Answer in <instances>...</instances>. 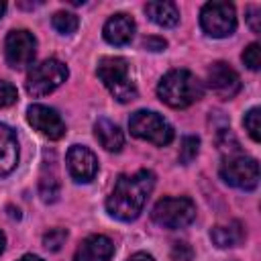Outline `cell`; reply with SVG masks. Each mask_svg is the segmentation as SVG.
<instances>
[{
  "mask_svg": "<svg viewBox=\"0 0 261 261\" xmlns=\"http://www.w3.org/2000/svg\"><path fill=\"white\" fill-rule=\"evenodd\" d=\"M4 245H6V237H4V232L0 230V253L4 251Z\"/></svg>",
  "mask_w": 261,
  "mask_h": 261,
  "instance_id": "4dcf8cb0",
  "label": "cell"
},
{
  "mask_svg": "<svg viewBox=\"0 0 261 261\" xmlns=\"http://www.w3.org/2000/svg\"><path fill=\"white\" fill-rule=\"evenodd\" d=\"M243 124H245V130L249 133V137L255 143H259L261 141V112H259V108H251L245 114Z\"/></svg>",
  "mask_w": 261,
  "mask_h": 261,
  "instance_id": "ffe728a7",
  "label": "cell"
},
{
  "mask_svg": "<svg viewBox=\"0 0 261 261\" xmlns=\"http://www.w3.org/2000/svg\"><path fill=\"white\" fill-rule=\"evenodd\" d=\"M4 12H6V2H0V18H2Z\"/></svg>",
  "mask_w": 261,
  "mask_h": 261,
  "instance_id": "1f68e13d",
  "label": "cell"
},
{
  "mask_svg": "<svg viewBox=\"0 0 261 261\" xmlns=\"http://www.w3.org/2000/svg\"><path fill=\"white\" fill-rule=\"evenodd\" d=\"M220 177L239 190H255L259 184V163L253 157H245L243 153L224 157L220 165Z\"/></svg>",
  "mask_w": 261,
  "mask_h": 261,
  "instance_id": "ba28073f",
  "label": "cell"
},
{
  "mask_svg": "<svg viewBox=\"0 0 261 261\" xmlns=\"http://www.w3.org/2000/svg\"><path fill=\"white\" fill-rule=\"evenodd\" d=\"M145 12L159 27H175L179 22V8L173 2H147Z\"/></svg>",
  "mask_w": 261,
  "mask_h": 261,
  "instance_id": "e0dca14e",
  "label": "cell"
},
{
  "mask_svg": "<svg viewBox=\"0 0 261 261\" xmlns=\"http://www.w3.org/2000/svg\"><path fill=\"white\" fill-rule=\"evenodd\" d=\"M198 149H200V139L198 137H184L181 147H179V161L184 165L190 163L198 155Z\"/></svg>",
  "mask_w": 261,
  "mask_h": 261,
  "instance_id": "7402d4cb",
  "label": "cell"
},
{
  "mask_svg": "<svg viewBox=\"0 0 261 261\" xmlns=\"http://www.w3.org/2000/svg\"><path fill=\"white\" fill-rule=\"evenodd\" d=\"M18 163V141L14 130L0 122V177L8 175Z\"/></svg>",
  "mask_w": 261,
  "mask_h": 261,
  "instance_id": "9a60e30c",
  "label": "cell"
},
{
  "mask_svg": "<svg viewBox=\"0 0 261 261\" xmlns=\"http://www.w3.org/2000/svg\"><path fill=\"white\" fill-rule=\"evenodd\" d=\"M247 22H249V27H251L253 33H259L261 31V27H259V8L257 6H249V10H247Z\"/></svg>",
  "mask_w": 261,
  "mask_h": 261,
  "instance_id": "4316f807",
  "label": "cell"
},
{
  "mask_svg": "<svg viewBox=\"0 0 261 261\" xmlns=\"http://www.w3.org/2000/svg\"><path fill=\"white\" fill-rule=\"evenodd\" d=\"M16 98H18L16 88H14L10 82L0 80V108H6V106H10V104H14Z\"/></svg>",
  "mask_w": 261,
  "mask_h": 261,
  "instance_id": "d4e9b609",
  "label": "cell"
},
{
  "mask_svg": "<svg viewBox=\"0 0 261 261\" xmlns=\"http://www.w3.org/2000/svg\"><path fill=\"white\" fill-rule=\"evenodd\" d=\"M98 77L106 86V90L122 104L133 102L137 98V86L128 75V63L122 57H102L96 67Z\"/></svg>",
  "mask_w": 261,
  "mask_h": 261,
  "instance_id": "3957f363",
  "label": "cell"
},
{
  "mask_svg": "<svg viewBox=\"0 0 261 261\" xmlns=\"http://www.w3.org/2000/svg\"><path fill=\"white\" fill-rule=\"evenodd\" d=\"M243 63L249 67V69H253V71H257L259 67H261V47L257 45V43H251L245 51H243Z\"/></svg>",
  "mask_w": 261,
  "mask_h": 261,
  "instance_id": "603a6c76",
  "label": "cell"
},
{
  "mask_svg": "<svg viewBox=\"0 0 261 261\" xmlns=\"http://www.w3.org/2000/svg\"><path fill=\"white\" fill-rule=\"evenodd\" d=\"M153 186L155 175L149 169H139L133 175H120L106 200L108 214L122 222L135 220L141 214Z\"/></svg>",
  "mask_w": 261,
  "mask_h": 261,
  "instance_id": "6da1fadb",
  "label": "cell"
},
{
  "mask_svg": "<svg viewBox=\"0 0 261 261\" xmlns=\"http://www.w3.org/2000/svg\"><path fill=\"white\" fill-rule=\"evenodd\" d=\"M157 96L171 108H188L204 96V86L192 71L171 69L157 84Z\"/></svg>",
  "mask_w": 261,
  "mask_h": 261,
  "instance_id": "7a4b0ae2",
  "label": "cell"
},
{
  "mask_svg": "<svg viewBox=\"0 0 261 261\" xmlns=\"http://www.w3.org/2000/svg\"><path fill=\"white\" fill-rule=\"evenodd\" d=\"M67 75L69 71L65 63H61L59 59H45L31 67L27 75V92L35 98L47 96L57 90L67 80Z\"/></svg>",
  "mask_w": 261,
  "mask_h": 261,
  "instance_id": "5b68a950",
  "label": "cell"
},
{
  "mask_svg": "<svg viewBox=\"0 0 261 261\" xmlns=\"http://www.w3.org/2000/svg\"><path fill=\"white\" fill-rule=\"evenodd\" d=\"M65 239H67V230H63V228H53V230H49V232L43 237V245H45V249H49V251H59L61 245L65 243Z\"/></svg>",
  "mask_w": 261,
  "mask_h": 261,
  "instance_id": "cb8c5ba5",
  "label": "cell"
},
{
  "mask_svg": "<svg viewBox=\"0 0 261 261\" xmlns=\"http://www.w3.org/2000/svg\"><path fill=\"white\" fill-rule=\"evenodd\" d=\"M208 86L210 90L222 98V100H230L239 94L241 90V77L239 73L224 61H216L210 65L208 69Z\"/></svg>",
  "mask_w": 261,
  "mask_h": 261,
  "instance_id": "8fae6325",
  "label": "cell"
},
{
  "mask_svg": "<svg viewBox=\"0 0 261 261\" xmlns=\"http://www.w3.org/2000/svg\"><path fill=\"white\" fill-rule=\"evenodd\" d=\"M200 27L208 37L224 39L237 29V12L228 2H208L200 10Z\"/></svg>",
  "mask_w": 261,
  "mask_h": 261,
  "instance_id": "52a82bcc",
  "label": "cell"
},
{
  "mask_svg": "<svg viewBox=\"0 0 261 261\" xmlns=\"http://www.w3.org/2000/svg\"><path fill=\"white\" fill-rule=\"evenodd\" d=\"M143 47L149 51H163L167 47V43H165V39H159V37H147L143 41Z\"/></svg>",
  "mask_w": 261,
  "mask_h": 261,
  "instance_id": "83f0119b",
  "label": "cell"
},
{
  "mask_svg": "<svg viewBox=\"0 0 261 261\" xmlns=\"http://www.w3.org/2000/svg\"><path fill=\"white\" fill-rule=\"evenodd\" d=\"M151 218L161 228H169V230L184 228V226L194 222L196 204L190 198H184V196L181 198H163L153 206Z\"/></svg>",
  "mask_w": 261,
  "mask_h": 261,
  "instance_id": "8992f818",
  "label": "cell"
},
{
  "mask_svg": "<svg viewBox=\"0 0 261 261\" xmlns=\"http://www.w3.org/2000/svg\"><path fill=\"white\" fill-rule=\"evenodd\" d=\"M18 261H45V259H41L39 255H22Z\"/></svg>",
  "mask_w": 261,
  "mask_h": 261,
  "instance_id": "f546056e",
  "label": "cell"
},
{
  "mask_svg": "<svg viewBox=\"0 0 261 261\" xmlns=\"http://www.w3.org/2000/svg\"><path fill=\"white\" fill-rule=\"evenodd\" d=\"M243 237H245V232H243V228H241L239 222H232V224H226V226H214L210 230V239L220 249L237 247L243 241Z\"/></svg>",
  "mask_w": 261,
  "mask_h": 261,
  "instance_id": "ac0fdd59",
  "label": "cell"
},
{
  "mask_svg": "<svg viewBox=\"0 0 261 261\" xmlns=\"http://www.w3.org/2000/svg\"><path fill=\"white\" fill-rule=\"evenodd\" d=\"M27 120L35 130H39L43 137H47L51 141H57L65 135L63 118L57 114V110H53L49 106H43V104L29 106L27 108Z\"/></svg>",
  "mask_w": 261,
  "mask_h": 261,
  "instance_id": "30bf717a",
  "label": "cell"
},
{
  "mask_svg": "<svg viewBox=\"0 0 261 261\" xmlns=\"http://www.w3.org/2000/svg\"><path fill=\"white\" fill-rule=\"evenodd\" d=\"M35 53H37V39L31 31L16 29L6 35L4 55H6V63L12 69H24L27 65H31L35 61Z\"/></svg>",
  "mask_w": 261,
  "mask_h": 261,
  "instance_id": "9c48e42d",
  "label": "cell"
},
{
  "mask_svg": "<svg viewBox=\"0 0 261 261\" xmlns=\"http://www.w3.org/2000/svg\"><path fill=\"white\" fill-rule=\"evenodd\" d=\"M194 251L188 243H173L171 247V259L173 261H192Z\"/></svg>",
  "mask_w": 261,
  "mask_h": 261,
  "instance_id": "484cf974",
  "label": "cell"
},
{
  "mask_svg": "<svg viewBox=\"0 0 261 261\" xmlns=\"http://www.w3.org/2000/svg\"><path fill=\"white\" fill-rule=\"evenodd\" d=\"M39 192H41V198L43 202H55L57 196H59V184H57V177L51 175V177H41V184H39Z\"/></svg>",
  "mask_w": 261,
  "mask_h": 261,
  "instance_id": "44dd1931",
  "label": "cell"
},
{
  "mask_svg": "<svg viewBox=\"0 0 261 261\" xmlns=\"http://www.w3.org/2000/svg\"><path fill=\"white\" fill-rule=\"evenodd\" d=\"M51 24H53V29H55L57 33H61V35H71V33H75V31H77L80 20H77V16H75L73 12L59 10V12H55V14H53Z\"/></svg>",
  "mask_w": 261,
  "mask_h": 261,
  "instance_id": "d6986e66",
  "label": "cell"
},
{
  "mask_svg": "<svg viewBox=\"0 0 261 261\" xmlns=\"http://www.w3.org/2000/svg\"><path fill=\"white\" fill-rule=\"evenodd\" d=\"M135 20L128 16V14H112L106 24H104V39L110 43V45H126L130 43V39L135 37Z\"/></svg>",
  "mask_w": 261,
  "mask_h": 261,
  "instance_id": "5bb4252c",
  "label": "cell"
},
{
  "mask_svg": "<svg viewBox=\"0 0 261 261\" xmlns=\"http://www.w3.org/2000/svg\"><path fill=\"white\" fill-rule=\"evenodd\" d=\"M94 135L98 139V143L110 151V153H118L124 145V137H122V130L108 118H98L96 124H94Z\"/></svg>",
  "mask_w": 261,
  "mask_h": 261,
  "instance_id": "2e32d148",
  "label": "cell"
},
{
  "mask_svg": "<svg viewBox=\"0 0 261 261\" xmlns=\"http://www.w3.org/2000/svg\"><path fill=\"white\" fill-rule=\"evenodd\" d=\"M128 128L137 139L149 141L159 147H165L173 141V126L153 110H137L135 114H130Z\"/></svg>",
  "mask_w": 261,
  "mask_h": 261,
  "instance_id": "277c9868",
  "label": "cell"
},
{
  "mask_svg": "<svg viewBox=\"0 0 261 261\" xmlns=\"http://www.w3.org/2000/svg\"><path fill=\"white\" fill-rule=\"evenodd\" d=\"M65 163H67L69 175L77 184H88L98 173V159H96V155L88 147H82V145L69 147L67 157H65Z\"/></svg>",
  "mask_w": 261,
  "mask_h": 261,
  "instance_id": "7c38bea8",
  "label": "cell"
},
{
  "mask_svg": "<svg viewBox=\"0 0 261 261\" xmlns=\"http://www.w3.org/2000/svg\"><path fill=\"white\" fill-rule=\"evenodd\" d=\"M114 255V243L104 234L86 237L75 249L73 261H110Z\"/></svg>",
  "mask_w": 261,
  "mask_h": 261,
  "instance_id": "4fadbf2b",
  "label": "cell"
},
{
  "mask_svg": "<svg viewBox=\"0 0 261 261\" xmlns=\"http://www.w3.org/2000/svg\"><path fill=\"white\" fill-rule=\"evenodd\" d=\"M126 261H155L149 253H143V251H139V253H135V255H130Z\"/></svg>",
  "mask_w": 261,
  "mask_h": 261,
  "instance_id": "f1b7e54d",
  "label": "cell"
}]
</instances>
